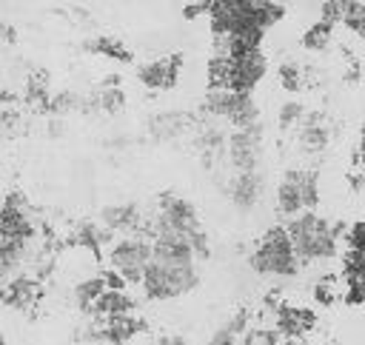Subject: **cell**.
Returning <instances> with one entry per match:
<instances>
[{
	"instance_id": "cell-1",
	"label": "cell",
	"mask_w": 365,
	"mask_h": 345,
	"mask_svg": "<svg viewBox=\"0 0 365 345\" xmlns=\"http://www.w3.org/2000/svg\"><path fill=\"white\" fill-rule=\"evenodd\" d=\"M145 234L151 237V242L185 245L188 251H194L197 259H208V254H211L208 234L200 222V214H197L194 202L188 197L177 194V191L160 194L157 214L151 217V222H145Z\"/></svg>"
},
{
	"instance_id": "cell-2",
	"label": "cell",
	"mask_w": 365,
	"mask_h": 345,
	"mask_svg": "<svg viewBox=\"0 0 365 345\" xmlns=\"http://www.w3.org/2000/svg\"><path fill=\"white\" fill-rule=\"evenodd\" d=\"M194 251L177 242H154V257L143 279L145 299L165 302L174 297H182L200 285V268H197Z\"/></svg>"
},
{
	"instance_id": "cell-3",
	"label": "cell",
	"mask_w": 365,
	"mask_h": 345,
	"mask_svg": "<svg viewBox=\"0 0 365 345\" xmlns=\"http://www.w3.org/2000/svg\"><path fill=\"white\" fill-rule=\"evenodd\" d=\"M285 14L282 3H262V0H251V3H211L208 20H211V31L214 37H240L248 43L262 40V34L279 23Z\"/></svg>"
},
{
	"instance_id": "cell-4",
	"label": "cell",
	"mask_w": 365,
	"mask_h": 345,
	"mask_svg": "<svg viewBox=\"0 0 365 345\" xmlns=\"http://www.w3.org/2000/svg\"><path fill=\"white\" fill-rule=\"evenodd\" d=\"M282 225H285L288 240H291V245H294V251H297V257H299L302 265L334 257L336 248H339L336 245L339 237L348 234L345 225H339V222L334 225L331 220L319 217L317 211H302V214L285 220Z\"/></svg>"
},
{
	"instance_id": "cell-5",
	"label": "cell",
	"mask_w": 365,
	"mask_h": 345,
	"mask_svg": "<svg viewBox=\"0 0 365 345\" xmlns=\"http://www.w3.org/2000/svg\"><path fill=\"white\" fill-rule=\"evenodd\" d=\"M262 77H265V54L259 48H251L242 54H214V60L208 63L211 88L251 94Z\"/></svg>"
},
{
	"instance_id": "cell-6",
	"label": "cell",
	"mask_w": 365,
	"mask_h": 345,
	"mask_svg": "<svg viewBox=\"0 0 365 345\" xmlns=\"http://www.w3.org/2000/svg\"><path fill=\"white\" fill-rule=\"evenodd\" d=\"M248 265L254 268V274H262V277H297L299 274L302 262L288 240L285 225H274L257 240L254 251L248 254Z\"/></svg>"
},
{
	"instance_id": "cell-7",
	"label": "cell",
	"mask_w": 365,
	"mask_h": 345,
	"mask_svg": "<svg viewBox=\"0 0 365 345\" xmlns=\"http://www.w3.org/2000/svg\"><path fill=\"white\" fill-rule=\"evenodd\" d=\"M154 257V242L148 234H128L120 237L111 248H108V271L117 274V279L123 285H143L145 271L151 265Z\"/></svg>"
},
{
	"instance_id": "cell-8",
	"label": "cell",
	"mask_w": 365,
	"mask_h": 345,
	"mask_svg": "<svg viewBox=\"0 0 365 345\" xmlns=\"http://www.w3.org/2000/svg\"><path fill=\"white\" fill-rule=\"evenodd\" d=\"M319 202V174L311 168H288L277 182V211L291 220L302 211H314Z\"/></svg>"
},
{
	"instance_id": "cell-9",
	"label": "cell",
	"mask_w": 365,
	"mask_h": 345,
	"mask_svg": "<svg viewBox=\"0 0 365 345\" xmlns=\"http://www.w3.org/2000/svg\"><path fill=\"white\" fill-rule=\"evenodd\" d=\"M202 117L197 111H182V108H163L145 120V134L151 143H174L185 134H194Z\"/></svg>"
},
{
	"instance_id": "cell-10",
	"label": "cell",
	"mask_w": 365,
	"mask_h": 345,
	"mask_svg": "<svg viewBox=\"0 0 365 345\" xmlns=\"http://www.w3.org/2000/svg\"><path fill=\"white\" fill-rule=\"evenodd\" d=\"M228 168L234 174L259 171L262 163V125L254 128H234L228 134Z\"/></svg>"
},
{
	"instance_id": "cell-11",
	"label": "cell",
	"mask_w": 365,
	"mask_h": 345,
	"mask_svg": "<svg viewBox=\"0 0 365 345\" xmlns=\"http://www.w3.org/2000/svg\"><path fill=\"white\" fill-rule=\"evenodd\" d=\"M217 188L240 214H248L259 205V200L265 194V177H262V171H245V174L231 171Z\"/></svg>"
},
{
	"instance_id": "cell-12",
	"label": "cell",
	"mask_w": 365,
	"mask_h": 345,
	"mask_svg": "<svg viewBox=\"0 0 365 345\" xmlns=\"http://www.w3.org/2000/svg\"><path fill=\"white\" fill-rule=\"evenodd\" d=\"M34 237V211L29 200L17 191H11L3 200L0 211V240H29Z\"/></svg>"
},
{
	"instance_id": "cell-13",
	"label": "cell",
	"mask_w": 365,
	"mask_h": 345,
	"mask_svg": "<svg viewBox=\"0 0 365 345\" xmlns=\"http://www.w3.org/2000/svg\"><path fill=\"white\" fill-rule=\"evenodd\" d=\"M100 225L108 234H145V222H143V211L137 202H114L106 205L100 211Z\"/></svg>"
},
{
	"instance_id": "cell-14",
	"label": "cell",
	"mask_w": 365,
	"mask_h": 345,
	"mask_svg": "<svg viewBox=\"0 0 365 345\" xmlns=\"http://www.w3.org/2000/svg\"><path fill=\"white\" fill-rule=\"evenodd\" d=\"M180 68H182V57L180 54H165V57H157V60H148L137 68V77L145 88H171L180 77Z\"/></svg>"
},
{
	"instance_id": "cell-15",
	"label": "cell",
	"mask_w": 365,
	"mask_h": 345,
	"mask_svg": "<svg viewBox=\"0 0 365 345\" xmlns=\"http://www.w3.org/2000/svg\"><path fill=\"white\" fill-rule=\"evenodd\" d=\"M297 143L302 151L308 154H319L328 148L331 143V128L325 123V117L319 111H308V117L302 120V125L297 128Z\"/></svg>"
},
{
	"instance_id": "cell-16",
	"label": "cell",
	"mask_w": 365,
	"mask_h": 345,
	"mask_svg": "<svg viewBox=\"0 0 365 345\" xmlns=\"http://www.w3.org/2000/svg\"><path fill=\"white\" fill-rule=\"evenodd\" d=\"M245 331H248V311L240 308V311H234L228 319H222V322L214 328L208 345H242Z\"/></svg>"
},
{
	"instance_id": "cell-17",
	"label": "cell",
	"mask_w": 365,
	"mask_h": 345,
	"mask_svg": "<svg viewBox=\"0 0 365 345\" xmlns=\"http://www.w3.org/2000/svg\"><path fill=\"white\" fill-rule=\"evenodd\" d=\"M80 48L88 54H100L106 60H114V63H131V57H134L131 48L117 37H88V40H83Z\"/></svg>"
},
{
	"instance_id": "cell-18",
	"label": "cell",
	"mask_w": 365,
	"mask_h": 345,
	"mask_svg": "<svg viewBox=\"0 0 365 345\" xmlns=\"http://www.w3.org/2000/svg\"><path fill=\"white\" fill-rule=\"evenodd\" d=\"M34 297H37V282L29 279L26 274L17 277V279H11L9 285H3V299H6V305L17 308V311H29L31 302H34Z\"/></svg>"
},
{
	"instance_id": "cell-19",
	"label": "cell",
	"mask_w": 365,
	"mask_h": 345,
	"mask_svg": "<svg viewBox=\"0 0 365 345\" xmlns=\"http://www.w3.org/2000/svg\"><path fill=\"white\" fill-rule=\"evenodd\" d=\"M111 234L100 222H77V228H74V242L83 245V248H91V251H100V245Z\"/></svg>"
},
{
	"instance_id": "cell-20",
	"label": "cell",
	"mask_w": 365,
	"mask_h": 345,
	"mask_svg": "<svg viewBox=\"0 0 365 345\" xmlns=\"http://www.w3.org/2000/svg\"><path fill=\"white\" fill-rule=\"evenodd\" d=\"M305 117H308V108L299 100H285L279 105V111H277V123H279L282 131H297Z\"/></svg>"
},
{
	"instance_id": "cell-21",
	"label": "cell",
	"mask_w": 365,
	"mask_h": 345,
	"mask_svg": "<svg viewBox=\"0 0 365 345\" xmlns=\"http://www.w3.org/2000/svg\"><path fill=\"white\" fill-rule=\"evenodd\" d=\"M331 37H334V26L325 20H314V26L302 34V46L308 51H322V48H328Z\"/></svg>"
},
{
	"instance_id": "cell-22",
	"label": "cell",
	"mask_w": 365,
	"mask_h": 345,
	"mask_svg": "<svg viewBox=\"0 0 365 345\" xmlns=\"http://www.w3.org/2000/svg\"><path fill=\"white\" fill-rule=\"evenodd\" d=\"M277 74H279V83H282L288 91H297V88L302 86V71H299V66L291 63V60H285V63L277 68Z\"/></svg>"
},
{
	"instance_id": "cell-23",
	"label": "cell",
	"mask_w": 365,
	"mask_h": 345,
	"mask_svg": "<svg viewBox=\"0 0 365 345\" xmlns=\"http://www.w3.org/2000/svg\"><path fill=\"white\" fill-rule=\"evenodd\" d=\"M211 11V3H188V6H182V17H188V20H194L197 14H208Z\"/></svg>"
},
{
	"instance_id": "cell-24",
	"label": "cell",
	"mask_w": 365,
	"mask_h": 345,
	"mask_svg": "<svg viewBox=\"0 0 365 345\" xmlns=\"http://www.w3.org/2000/svg\"><path fill=\"white\" fill-rule=\"evenodd\" d=\"M148 345H185V339H182L180 334H163V336H157V339L148 342Z\"/></svg>"
},
{
	"instance_id": "cell-25",
	"label": "cell",
	"mask_w": 365,
	"mask_h": 345,
	"mask_svg": "<svg viewBox=\"0 0 365 345\" xmlns=\"http://www.w3.org/2000/svg\"><path fill=\"white\" fill-rule=\"evenodd\" d=\"M359 154H362V165H365V120H362V140H359Z\"/></svg>"
}]
</instances>
